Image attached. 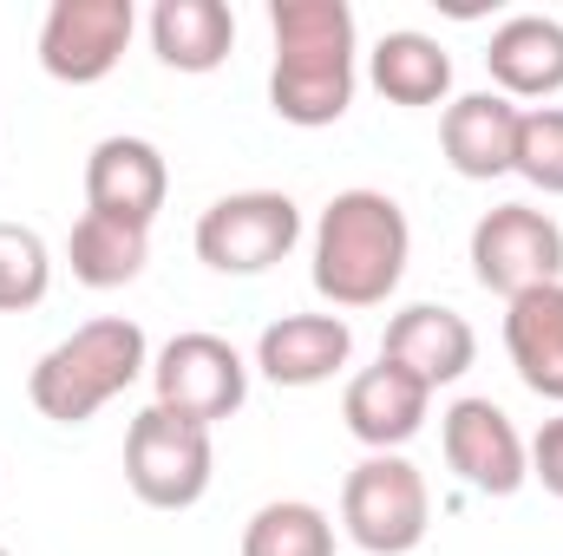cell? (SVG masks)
<instances>
[{
  "label": "cell",
  "instance_id": "obj_21",
  "mask_svg": "<svg viewBox=\"0 0 563 556\" xmlns=\"http://www.w3.org/2000/svg\"><path fill=\"white\" fill-rule=\"evenodd\" d=\"M243 556H334V524L308 498H276L243 524Z\"/></svg>",
  "mask_w": 563,
  "mask_h": 556
},
{
  "label": "cell",
  "instance_id": "obj_20",
  "mask_svg": "<svg viewBox=\"0 0 563 556\" xmlns=\"http://www.w3.org/2000/svg\"><path fill=\"white\" fill-rule=\"evenodd\" d=\"M66 263H73V276L86 281V288H125V281H139L144 263H151V230L86 210V216L73 223V236H66Z\"/></svg>",
  "mask_w": 563,
  "mask_h": 556
},
{
  "label": "cell",
  "instance_id": "obj_14",
  "mask_svg": "<svg viewBox=\"0 0 563 556\" xmlns=\"http://www.w3.org/2000/svg\"><path fill=\"white\" fill-rule=\"evenodd\" d=\"M485 73H492V92H505L511 105L518 99H558L563 92V20H551V13L498 20L492 46H485Z\"/></svg>",
  "mask_w": 563,
  "mask_h": 556
},
{
  "label": "cell",
  "instance_id": "obj_1",
  "mask_svg": "<svg viewBox=\"0 0 563 556\" xmlns=\"http://www.w3.org/2000/svg\"><path fill=\"white\" fill-rule=\"evenodd\" d=\"M276 66H269V112L282 125L321 132L354 105V7L347 0H269Z\"/></svg>",
  "mask_w": 563,
  "mask_h": 556
},
{
  "label": "cell",
  "instance_id": "obj_2",
  "mask_svg": "<svg viewBox=\"0 0 563 556\" xmlns=\"http://www.w3.org/2000/svg\"><path fill=\"white\" fill-rule=\"evenodd\" d=\"M413 263V223L387 190H341L314 223V294L334 308H380Z\"/></svg>",
  "mask_w": 563,
  "mask_h": 556
},
{
  "label": "cell",
  "instance_id": "obj_10",
  "mask_svg": "<svg viewBox=\"0 0 563 556\" xmlns=\"http://www.w3.org/2000/svg\"><path fill=\"white\" fill-rule=\"evenodd\" d=\"M439 445H445V465L478 491V498H511L525 491L531 478V445L525 432L511 425L505 407L492 400H452L439 419Z\"/></svg>",
  "mask_w": 563,
  "mask_h": 556
},
{
  "label": "cell",
  "instance_id": "obj_19",
  "mask_svg": "<svg viewBox=\"0 0 563 556\" xmlns=\"http://www.w3.org/2000/svg\"><path fill=\"white\" fill-rule=\"evenodd\" d=\"M367 79L380 86V99L394 105H439L452 92V53L420 33V26H394L380 33V46L367 53Z\"/></svg>",
  "mask_w": 563,
  "mask_h": 556
},
{
  "label": "cell",
  "instance_id": "obj_7",
  "mask_svg": "<svg viewBox=\"0 0 563 556\" xmlns=\"http://www.w3.org/2000/svg\"><path fill=\"white\" fill-rule=\"evenodd\" d=\"M151 387H157V407L164 413L217 425V419L243 413V400H250V360L223 334L190 327V334H170L151 354Z\"/></svg>",
  "mask_w": 563,
  "mask_h": 556
},
{
  "label": "cell",
  "instance_id": "obj_25",
  "mask_svg": "<svg viewBox=\"0 0 563 556\" xmlns=\"http://www.w3.org/2000/svg\"><path fill=\"white\" fill-rule=\"evenodd\" d=\"M0 556H13V551H7V544H0Z\"/></svg>",
  "mask_w": 563,
  "mask_h": 556
},
{
  "label": "cell",
  "instance_id": "obj_23",
  "mask_svg": "<svg viewBox=\"0 0 563 556\" xmlns=\"http://www.w3.org/2000/svg\"><path fill=\"white\" fill-rule=\"evenodd\" d=\"M511 170L544 190V197H563V105H531L518 119V157Z\"/></svg>",
  "mask_w": 563,
  "mask_h": 556
},
{
  "label": "cell",
  "instance_id": "obj_9",
  "mask_svg": "<svg viewBox=\"0 0 563 556\" xmlns=\"http://www.w3.org/2000/svg\"><path fill=\"white\" fill-rule=\"evenodd\" d=\"M132 0H53L40 20V66L59 86H99L132 46Z\"/></svg>",
  "mask_w": 563,
  "mask_h": 556
},
{
  "label": "cell",
  "instance_id": "obj_11",
  "mask_svg": "<svg viewBox=\"0 0 563 556\" xmlns=\"http://www.w3.org/2000/svg\"><path fill=\"white\" fill-rule=\"evenodd\" d=\"M164 197H170V164H164V151L151 138L112 132V138L92 144V157H86V210L151 230Z\"/></svg>",
  "mask_w": 563,
  "mask_h": 556
},
{
  "label": "cell",
  "instance_id": "obj_13",
  "mask_svg": "<svg viewBox=\"0 0 563 556\" xmlns=\"http://www.w3.org/2000/svg\"><path fill=\"white\" fill-rule=\"evenodd\" d=\"M426 413H432V387H420L413 374H400L394 360L361 367L347 380V393H341V419H347V432L367 452H400L426 425Z\"/></svg>",
  "mask_w": 563,
  "mask_h": 556
},
{
  "label": "cell",
  "instance_id": "obj_4",
  "mask_svg": "<svg viewBox=\"0 0 563 556\" xmlns=\"http://www.w3.org/2000/svg\"><path fill=\"white\" fill-rule=\"evenodd\" d=\"M341 531L367 556H413L432 531V491L407 452H367L341 485Z\"/></svg>",
  "mask_w": 563,
  "mask_h": 556
},
{
  "label": "cell",
  "instance_id": "obj_16",
  "mask_svg": "<svg viewBox=\"0 0 563 556\" xmlns=\"http://www.w3.org/2000/svg\"><path fill=\"white\" fill-rule=\"evenodd\" d=\"M347 354H354V327L341 314H282L256 341V367L276 387H321L347 367Z\"/></svg>",
  "mask_w": 563,
  "mask_h": 556
},
{
  "label": "cell",
  "instance_id": "obj_15",
  "mask_svg": "<svg viewBox=\"0 0 563 556\" xmlns=\"http://www.w3.org/2000/svg\"><path fill=\"white\" fill-rule=\"evenodd\" d=\"M518 119H525V105H511L505 92H465V99H452L445 105V119H439V144H445V164L459 170V177H472V184H492V177H505L511 170V157H518Z\"/></svg>",
  "mask_w": 563,
  "mask_h": 556
},
{
  "label": "cell",
  "instance_id": "obj_5",
  "mask_svg": "<svg viewBox=\"0 0 563 556\" xmlns=\"http://www.w3.org/2000/svg\"><path fill=\"white\" fill-rule=\"evenodd\" d=\"M217 478V445L210 425L164 413L157 400L125 425V485L151 511H190Z\"/></svg>",
  "mask_w": 563,
  "mask_h": 556
},
{
  "label": "cell",
  "instance_id": "obj_6",
  "mask_svg": "<svg viewBox=\"0 0 563 556\" xmlns=\"http://www.w3.org/2000/svg\"><path fill=\"white\" fill-rule=\"evenodd\" d=\"M301 243V210L288 190H230L197 216V263L217 276H269Z\"/></svg>",
  "mask_w": 563,
  "mask_h": 556
},
{
  "label": "cell",
  "instance_id": "obj_18",
  "mask_svg": "<svg viewBox=\"0 0 563 556\" xmlns=\"http://www.w3.org/2000/svg\"><path fill=\"white\" fill-rule=\"evenodd\" d=\"M151 46L170 73H217L236 46V13L223 0H157Z\"/></svg>",
  "mask_w": 563,
  "mask_h": 556
},
{
  "label": "cell",
  "instance_id": "obj_12",
  "mask_svg": "<svg viewBox=\"0 0 563 556\" xmlns=\"http://www.w3.org/2000/svg\"><path fill=\"white\" fill-rule=\"evenodd\" d=\"M380 360H394L400 374H413L420 387H452L472 374L478 360V334L459 308H439V301H413L387 321V341H380Z\"/></svg>",
  "mask_w": 563,
  "mask_h": 556
},
{
  "label": "cell",
  "instance_id": "obj_8",
  "mask_svg": "<svg viewBox=\"0 0 563 556\" xmlns=\"http://www.w3.org/2000/svg\"><path fill=\"white\" fill-rule=\"evenodd\" d=\"M472 276L478 288L518 301L544 281H563V230L551 210L531 203H498L472 223Z\"/></svg>",
  "mask_w": 563,
  "mask_h": 556
},
{
  "label": "cell",
  "instance_id": "obj_24",
  "mask_svg": "<svg viewBox=\"0 0 563 556\" xmlns=\"http://www.w3.org/2000/svg\"><path fill=\"white\" fill-rule=\"evenodd\" d=\"M531 478H538L551 498H563V413L544 419L538 438H531Z\"/></svg>",
  "mask_w": 563,
  "mask_h": 556
},
{
  "label": "cell",
  "instance_id": "obj_22",
  "mask_svg": "<svg viewBox=\"0 0 563 556\" xmlns=\"http://www.w3.org/2000/svg\"><path fill=\"white\" fill-rule=\"evenodd\" d=\"M53 288V249L26 223H0V314L40 308Z\"/></svg>",
  "mask_w": 563,
  "mask_h": 556
},
{
  "label": "cell",
  "instance_id": "obj_17",
  "mask_svg": "<svg viewBox=\"0 0 563 556\" xmlns=\"http://www.w3.org/2000/svg\"><path fill=\"white\" fill-rule=\"evenodd\" d=\"M505 354L538 400L563 407V281H544L505 301Z\"/></svg>",
  "mask_w": 563,
  "mask_h": 556
},
{
  "label": "cell",
  "instance_id": "obj_3",
  "mask_svg": "<svg viewBox=\"0 0 563 556\" xmlns=\"http://www.w3.org/2000/svg\"><path fill=\"white\" fill-rule=\"evenodd\" d=\"M151 367V341L139 321L125 314H99L86 327H73L66 341H53L33 374H26V400L53 425H86L99 407H112L132 380Z\"/></svg>",
  "mask_w": 563,
  "mask_h": 556
}]
</instances>
